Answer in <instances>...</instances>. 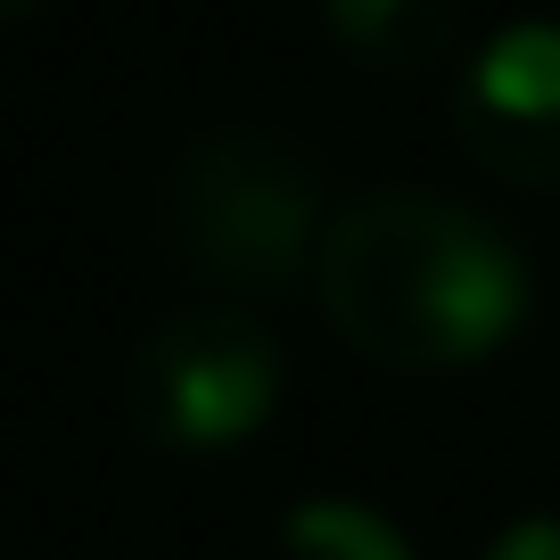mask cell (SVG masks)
<instances>
[{"label":"cell","mask_w":560,"mask_h":560,"mask_svg":"<svg viewBox=\"0 0 560 560\" xmlns=\"http://www.w3.org/2000/svg\"><path fill=\"white\" fill-rule=\"evenodd\" d=\"M322 322L380 371H470L536 314L527 247L487 207L387 182L330 214L314 256Z\"/></svg>","instance_id":"cell-1"},{"label":"cell","mask_w":560,"mask_h":560,"mask_svg":"<svg viewBox=\"0 0 560 560\" xmlns=\"http://www.w3.org/2000/svg\"><path fill=\"white\" fill-rule=\"evenodd\" d=\"M289 396V347L247 305H182L124 363V420L149 454L223 462L272 429Z\"/></svg>","instance_id":"cell-3"},{"label":"cell","mask_w":560,"mask_h":560,"mask_svg":"<svg viewBox=\"0 0 560 560\" xmlns=\"http://www.w3.org/2000/svg\"><path fill=\"white\" fill-rule=\"evenodd\" d=\"M478 560H560V520L552 511H520V520H503L487 536Z\"/></svg>","instance_id":"cell-7"},{"label":"cell","mask_w":560,"mask_h":560,"mask_svg":"<svg viewBox=\"0 0 560 560\" xmlns=\"http://www.w3.org/2000/svg\"><path fill=\"white\" fill-rule=\"evenodd\" d=\"M0 560H9V552H0Z\"/></svg>","instance_id":"cell-9"},{"label":"cell","mask_w":560,"mask_h":560,"mask_svg":"<svg viewBox=\"0 0 560 560\" xmlns=\"http://www.w3.org/2000/svg\"><path fill=\"white\" fill-rule=\"evenodd\" d=\"M330 214L338 207L314 149H298L289 132H256V124L190 140L165 182V240L182 272L223 305H264L314 280Z\"/></svg>","instance_id":"cell-2"},{"label":"cell","mask_w":560,"mask_h":560,"mask_svg":"<svg viewBox=\"0 0 560 560\" xmlns=\"http://www.w3.org/2000/svg\"><path fill=\"white\" fill-rule=\"evenodd\" d=\"M280 560H420V544L363 494H305L280 511Z\"/></svg>","instance_id":"cell-6"},{"label":"cell","mask_w":560,"mask_h":560,"mask_svg":"<svg viewBox=\"0 0 560 560\" xmlns=\"http://www.w3.org/2000/svg\"><path fill=\"white\" fill-rule=\"evenodd\" d=\"M50 0H0V25H18V18H42Z\"/></svg>","instance_id":"cell-8"},{"label":"cell","mask_w":560,"mask_h":560,"mask_svg":"<svg viewBox=\"0 0 560 560\" xmlns=\"http://www.w3.org/2000/svg\"><path fill=\"white\" fill-rule=\"evenodd\" d=\"M330 42L371 74H420L454 58L462 42V0H322Z\"/></svg>","instance_id":"cell-5"},{"label":"cell","mask_w":560,"mask_h":560,"mask_svg":"<svg viewBox=\"0 0 560 560\" xmlns=\"http://www.w3.org/2000/svg\"><path fill=\"white\" fill-rule=\"evenodd\" d=\"M454 140L511 190H560V18H511L462 58Z\"/></svg>","instance_id":"cell-4"}]
</instances>
